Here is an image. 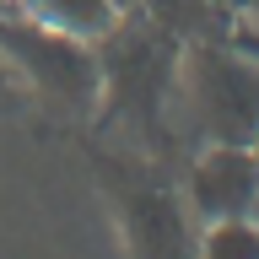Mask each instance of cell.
I'll return each mask as SVG.
<instances>
[{"label":"cell","mask_w":259,"mask_h":259,"mask_svg":"<svg viewBox=\"0 0 259 259\" xmlns=\"http://www.w3.org/2000/svg\"><path fill=\"white\" fill-rule=\"evenodd\" d=\"M0 60L11 65V76L32 81L44 97L65 108H92L103 92V70H97L87 38L54 32L32 16H0Z\"/></svg>","instance_id":"obj_1"},{"label":"cell","mask_w":259,"mask_h":259,"mask_svg":"<svg viewBox=\"0 0 259 259\" xmlns=\"http://www.w3.org/2000/svg\"><path fill=\"white\" fill-rule=\"evenodd\" d=\"M189 92L210 141H259V60L243 49H200L189 60Z\"/></svg>","instance_id":"obj_2"},{"label":"cell","mask_w":259,"mask_h":259,"mask_svg":"<svg viewBox=\"0 0 259 259\" xmlns=\"http://www.w3.org/2000/svg\"><path fill=\"white\" fill-rule=\"evenodd\" d=\"M254 194H259V162H254L248 146L216 141L189 173V205H194V216H205V222L248 216V210H254Z\"/></svg>","instance_id":"obj_3"},{"label":"cell","mask_w":259,"mask_h":259,"mask_svg":"<svg viewBox=\"0 0 259 259\" xmlns=\"http://www.w3.org/2000/svg\"><path fill=\"white\" fill-rule=\"evenodd\" d=\"M130 232L141 259H200V238L189 232V210L173 194H135L130 200Z\"/></svg>","instance_id":"obj_4"},{"label":"cell","mask_w":259,"mask_h":259,"mask_svg":"<svg viewBox=\"0 0 259 259\" xmlns=\"http://www.w3.org/2000/svg\"><path fill=\"white\" fill-rule=\"evenodd\" d=\"M22 16L44 22L54 32H70V38H103L119 22V6L113 0H22Z\"/></svg>","instance_id":"obj_5"},{"label":"cell","mask_w":259,"mask_h":259,"mask_svg":"<svg viewBox=\"0 0 259 259\" xmlns=\"http://www.w3.org/2000/svg\"><path fill=\"white\" fill-rule=\"evenodd\" d=\"M200 259H259V227H254V216L205 222V232H200Z\"/></svg>","instance_id":"obj_6"},{"label":"cell","mask_w":259,"mask_h":259,"mask_svg":"<svg viewBox=\"0 0 259 259\" xmlns=\"http://www.w3.org/2000/svg\"><path fill=\"white\" fill-rule=\"evenodd\" d=\"M151 11L162 16V27H200V22H222L227 16L210 0H151Z\"/></svg>","instance_id":"obj_7"},{"label":"cell","mask_w":259,"mask_h":259,"mask_svg":"<svg viewBox=\"0 0 259 259\" xmlns=\"http://www.w3.org/2000/svg\"><path fill=\"white\" fill-rule=\"evenodd\" d=\"M232 49H243L248 60H259V32H254V27H243V22H238V32H232Z\"/></svg>","instance_id":"obj_8"},{"label":"cell","mask_w":259,"mask_h":259,"mask_svg":"<svg viewBox=\"0 0 259 259\" xmlns=\"http://www.w3.org/2000/svg\"><path fill=\"white\" fill-rule=\"evenodd\" d=\"M238 16H243V27H254V32H259V0H243V11H238Z\"/></svg>","instance_id":"obj_9"},{"label":"cell","mask_w":259,"mask_h":259,"mask_svg":"<svg viewBox=\"0 0 259 259\" xmlns=\"http://www.w3.org/2000/svg\"><path fill=\"white\" fill-rule=\"evenodd\" d=\"M210 6H216V11H227V16H238V11H243V0H210Z\"/></svg>","instance_id":"obj_10"},{"label":"cell","mask_w":259,"mask_h":259,"mask_svg":"<svg viewBox=\"0 0 259 259\" xmlns=\"http://www.w3.org/2000/svg\"><path fill=\"white\" fill-rule=\"evenodd\" d=\"M6 87H11V65L0 60V92H6Z\"/></svg>","instance_id":"obj_11"},{"label":"cell","mask_w":259,"mask_h":259,"mask_svg":"<svg viewBox=\"0 0 259 259\" xmlns=\"http://www.w3.org/2000/svg\"><path fill=\"white\" fill-rule=\"evenodd\" d=\"M248 216H254V227H259V194H254V210H248Z\"/></svg>","instance_id":"obj_12"},{"label":"cell","mask_w":259,"mask_h":259,"mask_svg":"<svg viewBox=\"0 0 259 259\" xmlns=\"http://www.w3.org/2000/svg\"><path fill=\"white\" fill-rule=\"evenodd\" d=\"M248 151H254V162H259V141H254V146H248Z\"/></svg>","instance_id":"obj_13"}]
</instances>
